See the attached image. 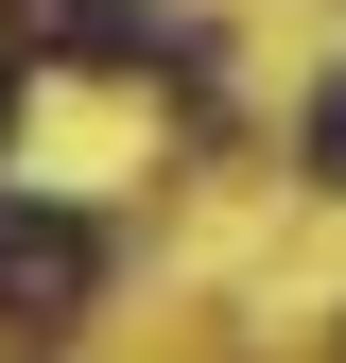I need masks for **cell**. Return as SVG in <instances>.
Segmentation results:
<instances>
[{
	"label": "cell",
	"mask_w": 346,
	"mask_h": 363,
	"mask_svg": "<svg viewBox=\"0 0 346 363\" xmlns=\"http://www.w3.org/2000/svg\"><path fill=\"white\" fill-rule=\"evenodd\" d=\"M86 294H104V225H86V208H35V191H0V329H69Z\"/></svg>",
	"instance_id": "cell-1"
},
{
	"label": "cell",
	"mask_w": 346,
	"mask_h": 363,
	"mask_svg": "<svg viewBox=\"0 0 346 363\" xmlns=\"http://www.w3.org/2000/svg\"><path fill=\"white\" fill-rule=\"evenodd\" d=\"M0 35H35V52H191V18H156V0H0Z\"/></svg>",
	"instance_id": "cell-2"
},
{
	"label": "cell",
	"mask_w": 346,
	"mask_h": 363,
	"mask_svg": "<svg viewBox=\"0 0 346 363\" xmlns=\"http://www.w3.org/2000/svg\"><path fill=\"white\" fill-rule=\"evenodd\" d=\"M312 173H329V191H346V69L312 86Z\"/></svg>",
	"instance_id": "cell-3"
},
{
	"label": "cell",
	"mask_w": 346,
	"mask_h": 363,
	"mask_svg": "<svg viewBox=\"0 0 346 363\" xmlns=\"http://www.w3.org/2000/svg\"><path fill=\"white\" fill-rule=\"evenodd\" d=\"M0 121H18V52H0Z\"/></svg>",
	"instance_id": "cell-4"
}]
</instances>
